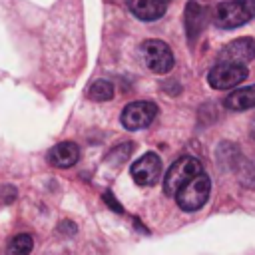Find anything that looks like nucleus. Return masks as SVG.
I'll list each match as a JSON object with an SVG mask.
<instances>
[{
    "label": "nucleus",
    "mask_w": 255,
    "mask_h": 255,
    "mask_svg": "<svg viewBox=\"0 0 255 255\" xmlns=\"http://www.w3.org/2000/svg\"><path fill=\"white\" fill-rule=\"evenodd\" d=\"M213 24L221 30L239 28L255 18V0H225L213 8Z\"/></svg>",
    "instance_id": "nucleus-1"
},
{
    "label": "nucleus",
    "mask_w": 255,
    "mask_h": 255,
    "mask_svg": "<svg viewBox=\"0 0 255 255\" xmlns=\"http://www.w3.org/2000/svg\"><path fill=\"white\" fill-rule=\"evenodd\" d=\"M209 191H211V179L201 171L195 177H191L185 185H181L173 197L183 211H197L207 203Z\"/></svg>",
    "instance_id": "nucleus-2"
},
{
    "label": "nucleus",
    "mask_w": 255,
    "mask_h": 255,
    "mask_svg": "<svg viewBox=\"0 0 255 255\" xmlns=\"http://www.w3.org/2000/svg\"><path fill=\"white\" fill-rule=\"evenodd\" d=\"M201 171H203L201 161L197 157H193V155H183V157L175 159L171 163V167L167 169V173L163 175V191H165V195L173 197L181 185H185L191 177H195Z\"/></svg>",
    "instance_id": "nucleus-3"
},
{
    "label": "nucleus",
    "mask_w": 255,
    "mask_h": 255,
    "mask_svg": "<svg viewBox=\"0 0 255 255\" xmlns=\"http://www.w3.org/2000/svg\"><path fill=\"white\" fill-rule=\"evenodd\" d=\"M141 58L147 70H151L153 74H167L175 64L171 48L163 40H155V38L145 40L141 44Z\"/></svg>",
    "instance_id": "nucleus-4"
},
{
    "label": "nucleus",
    "mask_w": 255,
    "mask_h": 255,
    "mask_svg": "<svg viewBox=\"0 0 255 255\" xmlns=\"http://www.w3.org/2000/svg\"><path fill=\"white\" fill-rule=\"evenodd\" d=\"M249 76V70L245 64H233V62H219L215 64L207 74V84L213 90H231L245 82Z\"/></svg>",
    "instance_id": "nucleus-5"
},
{
    "label": "nucleus",
    "mask_w": 255,
    "mask_h": 255,
    "mask_svg": "<svg viewBox=\"0 0 255 255\" xmlns=\"http://www.w3.org/2000/svg\"><path fill=\"white\" fill-rule=\"evenodd\" d=\"M157 116V106L153 102L147 100H137V102H129L120 116V122L126 129L129 131H137V129H145L153 124Z\"/></svg>",
    "instance_id": "nucleus-6"
},
{
    "label": "nucleus",
    "mask_w": 255,
    "mask_h": 255,
    "mask_svg": "<svg viewBox=\"0 0 255 255\" xmlns=\"http://www.w3.org/2000/svg\"><path fill=\"white\" fill-rule=\"evenodd\" d=\"M131 177L141 187L155 185L161 177V159H159V155L153 153V151H147L141 157H137L131 163Z\"/></svg>",
    "instance_id": "nucleus-7"
},
{
    "label": "nucleus",
    "mask_w": 255,
    "mask_h": 255,
    "mask_svg": "<svg viewBox=\"0 0 255 255\" xmlns=\"http://www.w3.org/2000/svg\"><path fill=\"white\" fill-rule=\"evenodd\" d=\"M255 58V40L253 38H237L221 48L217 60L219 62H233V64H247Z\"/></svg>",
    "instance_id": "nucleus-8"
},
{
    "label": "nucleus",
    "mask_w": 255,
    "mask_h": 255,
    "mask_svg": "<svg viewBox=\"0 0 255 255\" xmlns=\"http://www.w3.org/2000/svg\"><path fill=\"white\" fill-rule=\"evenodd\" d=\"M46 159L54 167L68 169V167H72V165L78 163V159H80V147L74 141H60V143H56V145H52L48 149Z\"/></svg>",
    "instance_id": "nucleus-9"
},
{
    "label": "nucleus",
    "mask_w": 255,
    "mask_h": 255,
    "mask_svg": "<svg viewBox=\"0 0 255 255\" xmlns=\"http://www.w3.org/2000/svg\"><path fill=\"white\" fill-rule=\"evenodd\" d=\"M126 6L137 20H143V22L159 20L167 10L165 0H126Z\"/></svg>",
    "instance_id": "nucleus-10"
},
{
    "label": "nucleus",
    "mask_w": 255,
    "mask_h": 255,
    "mask_svg": "<svg viewBox=\"0 0 255 255\" xmlns=\"http://www.w3.org/2000/svg\"><path fill=\"white\" fill-rule=\"evenodd\" d=\"M205 10L199 2L195 0H189L187 6H185V14H183V26H185V34H187V40L189 44H193L199 34L203 32V26H205Z\"/></svg>",
    "instance_id": "nucleus-11"
},
{
    "label": "nucleus",
    "mask_w": 255,
    "mask_h": 255,
    "mask_svg": "<svg viewBox=\"0 0 255 255\" xmlns=\"http://www.w3.org/2000/svg\"><path fill=\"white\" fill-rule=\"evenodd\" d=\"M223 106L227 110H231V112H245V110L255 108V84L231 92L223 100Z\"/></svg>",
    "instance_id": "nucleus-12"
},
{
    "label": "nucleus",
    "mask_w": 255,
    "mask_h": 255,
    "mask_svg": "<svg viewBox=\"0 0 255 255\" xmlns=\"http://www.w3.org/2000/svg\"><path fill=\"white\" fill-rule=\"evenodd\" d=\"M133 153V143L131 141H124V143H118L114 145L108 155H106V163L112 165V167H122Z\"/></svg>",
    "instance_id": "nucleus-13"
},
{
    "label": "nucleus",
    "mask_w": 255,
    "mask_h": 255,
    "mask_svg": "<svg viewBox=\"0 0 255 255\" xmlns=\"http://www.w3.org/2000/svg\"><path fill=\"white\" fill-rule=\"evenodd\" d=\"M88 98L92 102H110L114 98V84L108 80H96L88 88Z\"/></svg>",
    "instance_id": "nucleus-14"
},
{
    "label": "nucleus",
    "mask_w": 255,
    "mask_h": 255,
    "mask_svg": "<svg viewBox=\"0 0 255 255\" xmlns=\"http://www.w3.org/2000/svg\"><path fill=\"white\" fill-rule=\"evenodd\" d=\"M34 247V239L28 233H20L16 237H12L10 245H8V255H30Z\"/></svg>",
    "instance_id": "nucleus-15"
},
{
    "label": "nucleus",
    "mask_w": 255,
    "mask_h": 255,
    "mask_svg": "<svg viewBox=\"0 0 255 255\" xmlns=\"http://www.w3.org/2000/svg\"><path fill=\"white\" fill-rule=\"evenodd\" d=\"M104 201H106V203H108L116 213H122V211H124L122 203H120V201H116V199H114V195H112L110 191H106V193H104Z\"/></svg>",
    "instance_id": "nucleus-16"
},
{
    "label": "nucleus",
    "mask_w": 255,
    "mask_h": 255,
    "mask_svg": "<svg viewBox=\"0 0 255 255\" xmlns=\"http://www.w3.org/2000/svg\"><path fill=\"white\" fill-rule=\"evenodd\" d=\"M251 133H253V137H255V120H253V126H251Z\"/></svg>",
    "instance_id": "nucleus-17"
}]
</instances>
